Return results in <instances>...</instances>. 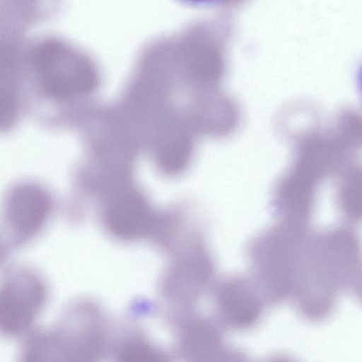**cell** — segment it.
I'll return each mask as SVG.
<instances>
[{
	"label": "cell",
	"instance_id": "6",
	"mask_svg": "<svg viewBox=\"0 0 362 362\" xmlns=\"http://www.w3.org/2000/svg\"><path fill=\"white\" fill-rule=\"evenodd\" d=\"M52 208V199L43 187L34 183L18 184L5 198L4 223L16 239L25 240L42 228Z\"/></svg>",
	"mask_w": 362,
	"mask_h": 362
},
{
	"label": "cell",
	"instance_id": "4",
	"mask_svg": "<svg viewBox=\"0 0 362 362\" xmlns=\"http://www.w3.org/2000/svg\"><path fill=\"white\" fill-rule=\"evenodd\" d=\"M300 230L290 222L266 235L255 251V263L274 298L284 297L293 286L299 258Z\"/></svg>",
	"mask_w": 362,
	"mask_h": 362
},
{
	"label": "cell",
	"instance_id": "13",
	"mask_svg": "<svg viewBox=\"0 0 362 362\" xmlns=\"http://www.w3.org/2000/svg\"><path fill=\"white\" fill-rule=\"evenodd\" d=\"M13 51L8 46L0 45V79H8L16 64Z\"/></svg>",
	"mask_w": 362,
	"mask_h": 362
},
{
	"label": "cell",
	"instance_id": "1",
	"mask_svg": "<svg viewBox=\"0 0 362 362\" xmlns=\"http://www.w3.org/2000/svg\"><path fill=\"white\" fill-rule=\"evenodd\" d=\"M112 328L98 303L74 300L53 325L25 337L17 362H102L107 356Z\"/></svg>",
	"mask_w": 362,
	"mask_h": 362
},
{
	"label": "cell",
	"instance_id": "11",
	"mask_svg": "<svg viewBox=\"0 0 362 362\" xmlns=\"http://www.w3.org/2000/svg\"><path fill=\"white\" fill-rule=\"evenodd\" d=\"M340 202L349 217L356 218L361 214V176L354 170L348 175L340 190Z\"/></svg>",
	"mask_w": 362,
	"mask_h": 362
},
{
	"label": "cell",
	"instance_id": "8",
	"mask_svg": "<svg viewBox=\"0 0 362 362\" xmlns=\"http://www.w3.org/2000/svg\"><path fill=\"white\" fill-rule=\"evenodd\" d=\"M225 40L226 33L220 35L199 28L182 41L180 62L187 76L196 84L213 87L222 78L226 67Z\"/></svg>",
	"mask_w": 362,
	"mask_h": 362
},
{
	"label": "cell",
	"instance_id": "7",
	"mask_svg": "<svg viewBox=\"0 0 362 362\" xmlns=\"http://www.w3.org/2000/svg\"><path fill=\"white\" fill-rule=\"evenodd\" d=\"M114 328L107 353L110 362H175L173 346L155 339L132 308Z\"/></svg>",
	"mask_w": 362,
	"mask_h": 362
},
{
	"label": "cell",
	"instance_id": "5",
	"mask_svg": "<svg viewBox=\"0 0 362 362\" xmlns=\"http://www.w3.org/2000/svg\"><path fill=\"white\" fill-rule=\"evenodd\" d=\"M103 219L106 228L122 240L145 235L153 225V214L144 194L127 182L105 194Z\"/></svg>",
	"mask_w": 362,
	"mask_h": 362
},
{
	"label": "cell",
	"instance_id": "12",
	"mask_svg": "<svg viewBox=\"0 0 362 362\" xmlns=\"http://www.w3.org/2000/svg\"><path fill=\"white\" fill-rule=\"evenodd\" d=\"M18 108L17 98L11 86L0 79V129H5L14 121Z\"/></svg>",
	"mask_w": 362,
	"mask_h": 362
},
{
	"label": "cell",
	"instance_id": "10",
	"mask_svg": "<svg viewBox=\"0 0 362 362\" xmlns=\"http://www.w3.org/2000/svg\"><path fill=\"white\" fill-rule=\"evenodd\" d=\"M217 310L226 322L245 327L253 323L259 314V304L250 287L242 280L225 283L217 294Z\"/></svg>",
	"mask_w": 362,
	"mask_h": 362
},
{
	"label": "cell",
	"instance_id": "3",
	"mask_svg": "<svg viewBox=\"0 0 362 362\" xmlns=\"http://www.w3.org/2000/svg\"><path fill=\"white\" fill-rule=\"evenodd\" d=\"M44 281L28 271H19L0 282V336L25 337L34 328L47 303Z\"/></svg>",
	"mask_w": 362,
	"mask_h": 362
},
{
	"label": "cell",
	"instance_id": "9",
	"mask_svg": "<svg viewBox=\"0 0 362 362\" xmlns=\"http://www.w3.org/2000/svg\"><path fill=\"white\" fill-rule=\"evenodd\" d=\"M154 136V158L161 171L169 175L182 172L193 151L187 127L178 118L169 117L159 124Z\"/></svg>",
	"mask_w": 362,
	"mask_h": 362
},
{
	"label": "cell",
	"instance_id": "2",
	"mask_svg": "<svg viewBox=\"0 0 362 362\" xmlns=\"http://www.w3.org/2000/svg\"><path fill=\"white\" fill-rule=\"evenodd\" d=\"M34 63L45 90L52 96H81L98 86V72L91 61L58 41L40 44L34 52Z\"/></svg>",
	"mask_w": 362,
	"mask_h": 362
}]
</instances>
